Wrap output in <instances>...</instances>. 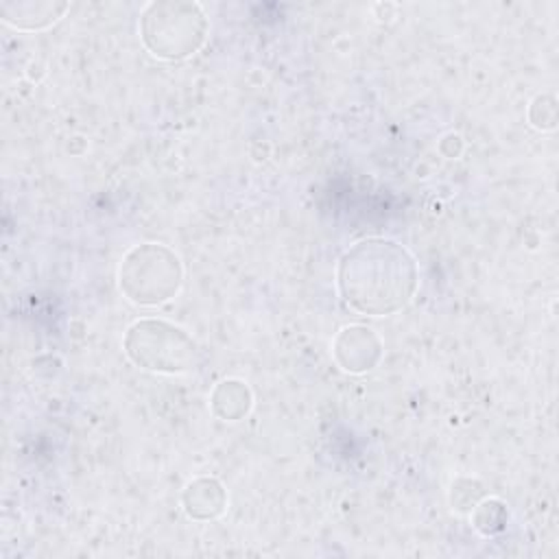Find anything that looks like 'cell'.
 Returning <instances> with one entry per match:
<instances>
[{
    "instance_id": "cell-1",
    "label": "cell",
    "mask_w": 559,
    "mask_h": 559,
    "mask_svg": "<svg viewBox=\"0 0 559 559\" xmlns=\"http://www.w3.org/2000/svg\"><path fill=\"white\" fill-rule=\"evenodd\" d=\"M345 304L362 314H391L404 308L417 288L411 253L391 240H362L338 264Z\"/></svg>"
},
{
    "instance_id": "cell-2",
    "label": "cell",
    "mask_w": 559,
    "mask_h": 559,
    "mask_svg": "<svg viewBox=\"0 0 559 559\" xmlns=\"http://www.w3.org/2000/svg\"><path fill=\"white\" fill-rule=\"evenodd\" d=\"M129 356L153 371H188L194 365V343L183 330L164 321H140L127 336Z\"/></svg>"
},
{
    "instance_id": "cell-3",
    "label": "cell",
    "mask_w": 559,
    "mask_h": 559,
    "mask_svg": "<svg viewBox=\"0 0 559 559\" xmlns=\"http://www.w3.org/2000/svg\"><path fill=\"white\" fill-rule=\"evenodd\" d=\"M181 41L186 55L194 52L205 37V20L194 4L188 15H144L142 20V37L148 50L164 59H175V35Z\"/></svg>"
}]
</instances>
